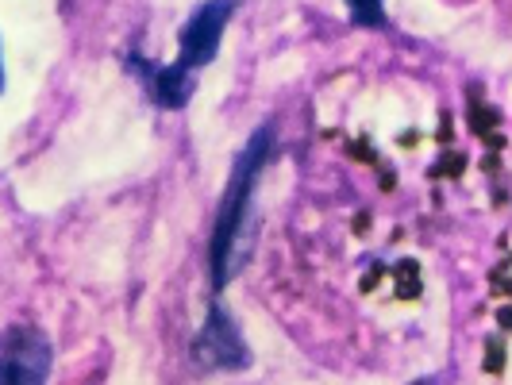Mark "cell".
I'll return each instance as SVG.
<instances>
[{"instance_id": "5", "label": "cell", "mask_w": 512, "mask_h": 385, "mask_svg": "<svg viewBox=\"0 0 512 385\" xmlns=\"http://www.w3.org/2000/svg\"><path fill=\"white\" fill-rule=\"evenodd\" d=\"M355 27H385V0H343Z\"/></svg>"}, {"instance_id": "1", "label": "cell", "mask_w": 512, "mask_h": 385, "mask_svg": "<svg viewBox=\"0 0 512 385\" xmlns=\"http://www.w3.org/2000/svg\"><path fill=\"white\" fill-rule=\"evenodd\" d=\"M274 154V128L262 124V128L251 131V139L243 143V151L231 166L228 189L220 197V208H216V220H212V239H208V274H212V289L220 293L224 285L243 270L247 262V228L255 220V189L258 178L266 170Z\"/></svg>"}, {"instance_id": "2", "label": "cell", "mask_w": 512, "mask_h": 385, "mask_svg": "<svg viewBox=\"0 0 512 385\" xmlns=\"http://www.w3.org/2000/svg\"><path fill=\"white\" fill-rule=\"evenodd\" d=\"M189 359H193L197 370H247L251 366L247 339L239 332L235 316L224 308V301H212L208 305L205 324H201V332L193 335Z\"/></svg>"}, {"instance_id": "4", "label": "cell", "mask_w": 512, "mask_h": 385, "mask_svg": "<svg viewBox=\"0 0 512 385\" xmlns=\"http://www.w3.org/2000/svg\"><path fill=\"white\" fill-rule=\"evenodd\" d=\"M231 16H235V0H205L193 8V16L181 24V51L174 66L185 74H201L208 62L220 54V39L228 31Z\"/></svg>"}, {"instance_id": "3", "label": "cell", "mask_w": 512, "mask_h": 385, "mask_svg": "<svg viewBox=\"0 0 512 385\" xmlns=\"http://www.w3.org/2000/svg\"><path fill=\"white\" fill-rule=\"evenodd\" d=\"M54 347L35 324H12L0 339V385H47Z\"/></svg>"}]
</instances>
